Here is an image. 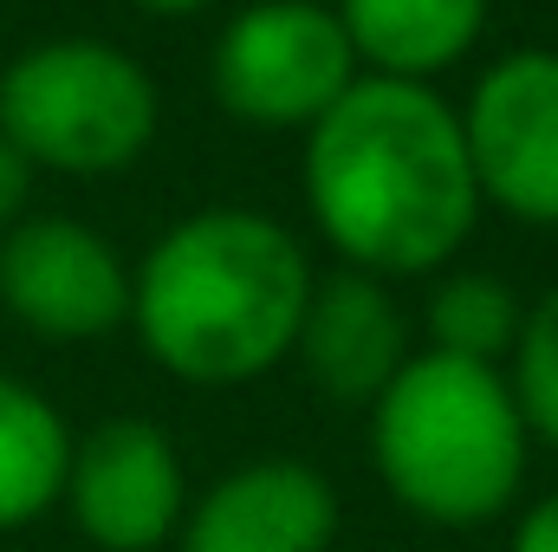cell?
Here are the masks:
<instances>
[{
  "label": "cell",
  "instance_id": "1",
  "mask_svg": "<svg viewBox=\"0 0 558 552\" xmlns=\"http://www.w3.org/2000/svg\"><path fill=\"white\" fill-rule=\"evenodd\" d=\"M299 189L338 267L377 279H435L481 228V182L461 137V105L441 85L377 79L357 85L305 131Z\"/></svg>",
  "mask_w": 558,
  "mask_h": 552
},
{
  "label": "cell",
  "instance_id": "2",
  "mask_svg": "<svg viewBox=\"0 0 558 552\" xmlns=\"http://www.w3.org/2000/svg\"><path fill=\"white\" fill-rule=\"evenodd\" d=\"M318 267L305 241L241 202L169 221L131 267V332L143 358L195 391H241L292 364Z\"/></svg>",
  "mask_w": 558,
  "mask_h": 552
},
{
  "label": "cell",
  "instance_id": "3",
  "mask_svg": "<svg viewBox=\"0 0 558 552\" xmlns=\"http://www.w3.org/2000/svg\"><path fill=\"white\" fill-rule=\"evenodd\" d=\"M364 416L371 468L410 520L474 533L513 514L533 468V429L500 364L416 345Z\"/></svg>",
  "mask_w": 558,
  "mask_h": 552
},
{
  "label": "cell",
  "instance_id": "4",
  "mask_svg": "<svg viewBox=\"0 0 558 552\" xmlns=\"http://www.w3.org/2000/svg\"><path fill=\"white\" fill-rule=\"evenodd\" d=\"M162 92L137 52L59 33L0 65V137L52 176H118L149 156Z\"/></svg>",
  "mask_w": 558,
  "mask_h": 552
},
{
  "label": "cell",
  "instance_id": "5",
  "mask_svg": "<svg viewBox=\"0 0 558 552\" xmlns=\"http://www.w3.org/2000/svg\"><path fill=\"white\" fill-rule=\"evenodd\" d=\"M357 52L331 0H247L208 52L215 105L247 131H312L351 85Z\"/></svg>",
  "mask_w": 558,
  "mask_h": 552
},
{
  "label": "cell",
  "instance_id": "6",
  "mask_svg": "<svg viewBox=\"0 0 558 552\" xmlns=\"http://www.w3.org/2000/svg\"><path fill=\"white\" fill-rule=\"evenodd\" d=\"M481 202L520 228H558V52H500L461 105Z\"/></svg>",
  "mask_w": 558,
  "mask_h": 552
},
{
  "label": "cell",
  "instance_id": "7",
  "mask_svg": "<svg viewBox=\"0 0 558 552\" xmlns=\"http://www.w3.org/2000/svg\"><path fill=\"white\" fill-rule=\"evenodd\" d=\"M0 312L46 345H98L131 325V267L78 215H26L0 235Z\"/></svg>",
  "mask_w": 558,
  "mask_h": 552
},
{
  "label": "cell",
  "instance_id": "8",
  "mask_svg": "<svg viewBox=\"0 0 558 552\" xmlns=\"http://www.w3.org/2000/svg\"><path fill=\"white\" fill-rule=\"evenodd\" d=\"M72 527L98 552H156L175 540L189 514V468L162 422L149 416H105L72 435L65 501Z\"/></svg>",
  "mask_w": 558,
  "mask_h": 552
},
{
  "label": "cell",
  "instance_id": "9",
  "mask_svg": "<svg viewBox=\"0 0 558 552\" xmlns=\"http://www.w3.org/2000/svg\"><path fill=\"white\" fill-rule=\"evenodd\" d=\"M344 527L338 488L325 468L260 455L189 494V514L175 527V552H331Z\"/></svg>",
  "mask_w": 558,
  "mask_h": 552
},
{
  "label": "cell",
  "instance_id": "10",
  "mask_svg": "<svg viewBox=\"0 0 558 552\" xmlns=\"http://www.w3.org/2000/svg\"><path fill=\"white\" fill-rule=\"evenodd\" d=\"M410 358H416V325H410V305L397 299V279L357 274V267L318 274L292 364L325 404L371 410Z\"/></svg>",
  "mask_w": 558,
  "mask_h": 552
},
{
  "label": "cell",
  "instance_id": "11",
  "mask_svg": "<svg viewBox=\"0 0 558 552\" xmlns=\"http://www.w3.org/2000/svg\"><path fill=\"white\" fill-rule=\"evenodd\" d=\"M338 26L364 72L435 85L461 59H474L494 0H331Z\"/></svg>",
  "mask_w": 558,
  "mask_h": 552
},
{
  "label": "cell",
  "instance_id": "12",
  "mask_svg": "<svg viewBox=\"0 0 558 552\" xmlns=\"http://www.w3.org/2000/svg\"><path fill=\"white\" fill-rule=\"evenodd\" d=\"M72 422L46 391L0 371V533L39 527L65 501Z\"/></svg>",
  "mask_w": 558,
  "mask_h": 552
},
{
  "label": "cell",
  "instance_id": "13",
  "mask_svg": "<svg viewBox=\"0 0 558 552\" xmlns=\"http://www.w3.org/2000/svg\"><path fill=\"white\" fill-rule=\"evenodd\" d=\"M526 325V299L487 267H441L422 299V338L428 351L474 358V364H507L513 338Z\"/></svg>",
  "mask_w": 558,
  "mask_h": 552
},
{
  "label": "cell",
  "instance_id": "14",
  "mask_svg": "<svg viewBox=\"0 0 558 552\" xmlns=\"http://www.w3.org/2000/svg\"><path fill=\"white\" fill-rule=\"evenodd\" d=\"M500 371H507V384L520 397V416H526L533 442L558 448V279L539 299H526V325H520Z\"/></svg>",
  "mask_w": 558,
  "mask_h": 552
},
{
  "label": "cell",
  "instance_id": "15",
  "mask_svg": "<svg viewBox=\"0 0 558 552\" xmlns=\"http://www.w3.org/2000/svg\"><path fill=\"white\" fill-rule=\"evenodd\" d=\"M33 182H39V169H33L13 143L0 137V235H7V228H20V221L33 215Z\"/></svg>",
  "mask_w": 558,
  "mask_h": 552
},
{
  "label": "cell",
  "instance_id": "16",
  "mask_svg": "<svg viewBox=\"0 0 558 552\" xmlns=\"http://www.w3.org/2000/svg\"><path fill=\"white\" fill-rule=\"evenodd\" d=\"M513 552H558V488L553 494H539V501L520 514V527H513Z\"/></svg>",
  "mask_w": 558,
  "mask_h": 552
},
{
  "label": "cell",
  "instance_id": "17",
  "mask_svg": "<svg viewBox=\"0 0 558 552\" xmlns=\"http://www.w3.org/2000/svg\"><path fill=\"white\" fill-rule=\"evenodd\" d=\"M143 13H156V20H189V13H202V7H215V0H131Z\"/></svg>",
  "mask_w": 558,
  "mask_h": 552
}]
</instances>
